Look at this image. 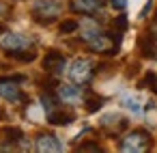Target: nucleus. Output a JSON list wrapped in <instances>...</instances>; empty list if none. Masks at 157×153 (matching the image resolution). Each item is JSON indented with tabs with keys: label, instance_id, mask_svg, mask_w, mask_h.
<instances>
[{
	"label": "nucleus",
	"instance_id": "1",
	"mask_svg": "<svg viewBox=\"0 0 157 153\" xmlns=\"http://www.w3.org/2000/svg\"><path fill=\"white\" fill-rule=\"evenodd\" d=\"M63 11V5L58 0H35L33 5V18L39 24H52Z\"/></svg>",
	"mask_w": 157,
	"mask_h": 153
},
{
	"label": "nucleus",
	"instance_id": "2",
	"mask_svg": "<svg viewBox=\"0 0 157 153\" xmlns=\"http://www.w3.org/2000/svg\"><path fill=\"white\" fill-rule=\"evenodd\" d=\"M93 73H95V65H93L90 58H75V61L69 65V69H67L69 80H71L73 84H80V86L88 84L90 78H93Z\"/></svg>",
	"mask_w": 157,
	"mask_h": 153
},
{
	"label": "nucleus",
	"instance_id": "3",
	"mask_svg": "<svg viewBox=\"0 0 157 153\" xmlns=\"http://www.w3.org/2000/svg\"><path fill=\"white\" fill-rule=\"evenodd\" d=\"M151 147V134L144 129H133L121 140V151L127 153H144Z\"/></svg>",
	"mask_w": 157,
	"mask_h": 153
},
{
	"label": "nucleus",
	"instance_id": "4",
	"mask_svg": "<svg viewBox=\"0 0 157 153\" xmlns=\"http://www.w3.org/2000/svg\"><path fill=\"white\" fill-rule=\"evenodd\" d=\"M15 82H22L20 76H11V78L0 80V97H5L7 101H24L26 95L20 91V86Z\"/></svg>",
	"mask_w": 157,
	"mask_h": 153
},
{
	"label": "nucleus",
	"instance_id": "5",
	"mask_svg": "<svg viewBox=\"0 0 157 153\" xmlns=\"http://www.w3.org/2000/svg\"><path fill=\"white\" fill-rule=\"evenodd\" d=\"M43 69L52 76H60V73L67 71V58L58 50H50L43 58Z\"/></svg>",
	"mask_w": 157,
	"mask_h": 153
},
{
	"label": "nucleus",
	"instance_id": "6",
	"mask_svg": "<svg viewBox=\"0 0 157 153\" xmlns=\"http://www.w3.org/2000/svg\"><path fill=\"white\" fill-rule=\"evenodd\" d=\"M0 45H2L7 52H17V50L33 48V39L26 37V35H20V33H7L2 37V41H0Z\"/></svg>",
	"mask_w": 157,
	"mask_h": 153
},
{
	"label": "nucleus",
	"instance_id": "7",
	"mask_svg": "<svg viewBox=\"0 0 157 153\" xmlns=\"http://www.w3.org/2000/svg\"><path fill=\"white\" fill-rule=\"evenodd\" d=\"M35 149L39 153H58V151H63V144L54 134H39Z\"/></svg>",
	"mask_w": 157,
	"mask_h": 153
},
{
	"label": "nucleus",
	"instance_id": "8",
	"mask_svg": "<svg viewBox=\"0 0 157 153\" xmlns=\"http://www.w3.org/2000/svg\"><path fill=\"white\" fill-rule=\"evenodd\" d=\"M105 0H71L69 9L73 13H82V15H93L103 7Z\"/></svg>",
	"mask_w": 157,
	"mask_h": 153
},
{
	"label": "nucleus",
	"instance_id": "9",
	"mask_svg": "<svg viewBox=\"0 0 157 153\" xmlns=\"http://www.w3.org/2000/svg\"><path fill=\"white\" fill-rule=\"evenodd\" d=\"M82 97H84V93H82L80 84L78 86H73V84L58 86V99L63 104H78V101H82Z\"/></svg>",
	"mask_w": 157,
	"mask_h": 153
},
{
	"label": "nucleus",
	"instance_id": "10",
	"mask_svg": "<svg viewBox=\"0 0 157 153\" xmlns=\"http://www.w3.org/2000/svg\"><path fill=\"white\" fill-rule=\"evenodd\" d=\"M101 127L108 129L110 134H116V131H121V129L127 127V121H125L123 116H118V114H108V116H103Z\"/></svg>",
	"mask_w": 157,
	"mask_h": 153
},
{
	"label": "nucleus",
	"instance_id": "11",
	"mask_svg": "<svg viewBox=\"0 0 157 153\" xmlns=\"http://www.w3.org/2000/svg\"><path fill=\"white\" fill-rule=\"evenodd\" d=\"M48 121H50L52 125H69V123L73 121V114H71V112H67V110L56 108V110L48 112Z\"/></svg>",
	"mask_w": 157,
	"mask_h": 153
},
{
	"label": "nucleus",
	"instance_id": "12",
	"mask_svg": "<svg viewBox=\"0 0 157 153\" xmlns=\"http://www.w3.org/2000/svg\"><path fill=\"white\" fill-rule=\"evenodd\" d=\"M41 104H43V110H45V112H52V110L58 108V97L45 93V95H41Z\"/></svg>",
	"mask_w": 157,
	"mask_h": 153
},
{
	"label": "nucleus",
	"instance_id": "13",
	"mask_svg": "<svg viewBox=\"0 0 157 153\" xmlns=\"http://www.w3.org/2000/svg\"><path fill=\"white\" fill-rule=\"evenodd\" d=\"M78 28H80V24H78L75 20H67V22L60 24V33H63V35H67V33H75Z\"/></svg>",
	"mask_w": 157,
	"mask_h": 153
},
{
	"label": "nucleus",
	"instance_id": "14",
	"mask_svg": "<svg viewBox=\"0 0 157 153\" xmlns=\"http://www.w3.org/2000/svg\"><path fill=\"white\" fill-rule=\"evenodd\" d=\"M86 104H88V106H86V108H88V112H95V110H99V108H101L103 99H101V97H93V99H88Z\"/></svg>",
	"mask_w": 157,
	"mask_h": 153
},
{
	"label": "nucleus",
	"instance_id": "15",
	"mask_svg": "<svg viewBox=\"0 0 157 153\" xmlns=\"http://www.w3.org/2000/svg\"><path fill=\"white\" fill-rule=\"evenodd\" d=\"M114 28H116V30H121V33H123V30H127V18H125V15H118V18L114 20Z\"/></svg>",
	"mask_w": 157,
	"mask_h": 153
},
{
	"label": "nucleus",
	"instance_id": "16",
	"mask_svg": "<svg viewBox=\"0 0 157 153\" xmlns=\"http://www.w3.org/2000/svg\"><path fill=\"white\" fill-rule=\"evenodd\" d=\"M78 149H80V151H101V147H99L97 142H84V144H80Z\"/></svg>",
	"mask_w": 157,
	"mask_h": 153
},
{
	"label": "nucleus",
	"instance_id": "17",
	"mask_svg": "<svg viewBox=\"0 0 157 153\" xmlns=\"http://www.w3.org/2000/svg\"><path fill=\"white\" fill-rule=\"evenodd\" d=\"M110 5H112V9H116V11H125V9H127V0H110Z\"/></svg>",
	"mask_w": 157,
	"mask_h": 153
},
{
	"label": "nucleus",
	"instance_id": "18",
	"mask_svg": "<svg viewBox=\"0 0 157 153\" xmlns=\"http://www.w3.org/2000/svg\"><path fill=\"white\" fill-rule=\"evenodd\" d=\"M125 106L131 108L133 112H140V106H138V101H133V99H125Z\"/></svg>",
	"mask_w": 157,
	"mask_h": 153
},
{
	"label": "nucleus",
	"instance_id": "19",
	"mask_svg": "<svg viewBox=\"0 0 157 153\" xmlns=\"http://www.w3.org/2000/svg\"><path fill=\"white\" fill-rule=\"evenodd\" d=\"M7 15H9V7L5 2H0V20H7Z\"/></svg>",
	"mask_w": 157,
	"mask_h": 153
}]
</instances>
